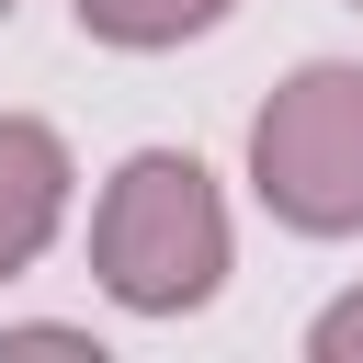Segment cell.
<instances>
[{
  "label": "cell",
  "mask_w": 363,
  "mask_h": 363,
  "mask_svg": "<svg viewBox=\"0 0 363 363\" xmlns=\"http://www.w3.org/2000/svg\"><path fill=\"white\" fill-rule=\"evenodd\" d=\"M91 272L125 318H193L227 284V193L193 147H136L91 204Z\"/></svg>",
  "instance_id": "6da1fadb"
},
{
  "label": "cell",
  "mask_w": 363,
  "mask_h": 363,
  "mask_svg": "<svg viewBox=\"0 0 363 363\" xmlns=\"http://www.w3.org/2000/svg\"><path fill=\"white\" fill-rule=\"evenodd\" d=\"M68 11H79V34H91V45L159 57V45H193V34H216L238 0H68Z\"/></svg>",
  "instance_id": "277c9868"
},
{
  "label": "cell",
  "mask_w": 363,
  "mask_h": 363,
  "mask_svg": "<svg viewBox=\"0 0 363 363\" xmlns=\"http://www.w3.org/2000/svg\"><path fill=\"white\" fill-rule=\"evenodd\" d=\"M352 11H363V0H352Z\"/></svg>",
  "instance_id": "52a82bcc"
},
{
  "label": "cell",
  "mask_w": 363,
  "mask_h": 363,
  "mask_svg": "<svg viewBox=\"0 0 363 363\" xmlns=\"http://www.w3.org/2000/svg\"><path fill=\"white\" fill-rule=\"evenodd\" d=\"M250 193L295 238H363V57H306L250 113Z\"/></svg>",
  "instance_id": "7a4b0ae2"
},
{
  "label": "cell",
  "mask_w": 363,
  "mask_h": 363,
  "mask_svg": "<svg viewBox=\"0 0 363 363\" xmlns=\"http://www.w3.org/2000/svg\"><path fill=\"white\" fill-rule=\"evenodd\" d=\"M306 352H318V363H363V284L329 295V306L306 318Z\"/></svg>",
  "instance_id": "5b68a950"
},
{
  "label": "cell",
  "mask_w": 363,
  "mask_h": 363,
  "mask_svg": "<svg viewBox=\"0 0 363 363\" xmlns=\"http://www.w3.org/2000/svg\"><path fill=\"white\" fill-rule=\"evenodd\" d=\"M68 136L45 113H0V272H34L45 238L68 227Z\"/></svg>",
  "instance_id": "3957f363"
},
{
  "label": "cell",
  "mask_w": 363,
  "mask_h": 363,
  "mask_svg": "<svg viewBox=\"0 0 363 363\" xmlns=\"http://www.w3.org/2000/svg\"><path fill=\"white\" fill-rule=\"evenodd\" d=\"M0 11H11V0H0Z\"/></svg>",
  "instance_id": "8992f818"
}]
</instances>
